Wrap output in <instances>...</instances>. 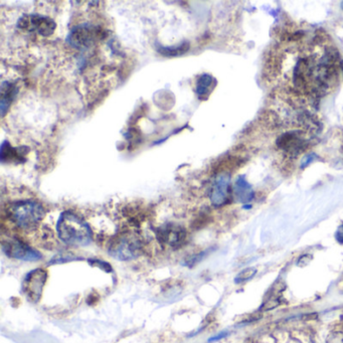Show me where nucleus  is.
Instances as JSON below:
<instances>
[{
    "label": "nucleus",
    "mask_w": 343,
    "mask_h": 343,
    "mask_svg": "<svg viewBox=\"0 0 343 343\" xmlns=\"http://www.w3.org/2000/svg\"><path fill=\"white\" fill-rule=\"evenodd\" d=\"M104 37V29L89 23L79 24L71 29L67 41L78 50H86Z\"/></svg>",
    "instance_id": "nucleus-4"
},
{
    "label": "nucleus",
    "mask_w": 343,
    "mask_h": 343,
    "mask_svg": "<svg viewBox=\"0 0 343 343\" xmlns=\"http://www.w3.org/2000/svg\"><path fill=\"white\" fill-rule=\"evenodd\" d=\"M311 261H312V256L309 255V254H305V255L301 256V257L298 259L296 265H297L298 267H300V268H304V267H306Z\"/></svg>",
    "instance_id": "nucleus-20"
},
{
    "label": "nucleus",
    "mask_w": 343,
    "mask_h": 343,
    "mask_svg": "<svg viewBox=\"0 0 343 343\" xmlns=\"http://www.w3.org/2000/svg\"><path fill=\"white\" fill-rule=\"evenodd\" d=\"M108 253L118 261L136 259L142 254V241L136 233L123 231L112 239L109 244Z\"/></svg>",
    "instance_id": "nucleus-3"
},
{
    "label": "nucleus",
    "mask_w": 343,
    "mask_h": 343,
    "mask_svg": "<svg viewBox=\"0 0 343 343\" xmlns=\"http://www.w3.org/2000/svg\"><path fill=\"white\" fill-rule=\"evenodd\" d=\"M5 214L16 228L24 231H31L44 219L45 210L38 202L24 200L9 204L5 209Z\"/></svg>",
    "instance_id": "nucleus-2"
},
{
    "label": "nucleus",
    "mask_w": 343,
    "mask_h": 343,
    "mask_svg": "<svg viewBox=\"0 0 343 343\" xmlns=\"http://www.w3.org/2000/svg\"><path fill=\"white\" fill-rule=\"evenodd\" d=\"M189 46H190L189 42L187 40H185L179 44L171 45V46L159 45L157 47V52L164 57H170V58L179 57V56H182L188 52Z\"/></svg>",
    "instance_id": "nucleus-15"
},
{
    "label": "nucleus",
    "mask_w": 343,
    "mask_h": 343,
    "mask_svg": "<svg viewBox=\"0 0 343 343\" xmlns=\"http://www.w3.org/2000/svg\"><path fill=\"white\" fill-rule=\"evenodd\" d=\"M328 343H343V334L341 333H335L332 336H330Z\"/></svg>",
    "instance_id": "nucleus-22"
},
{
    "label": "nucleus",
    "mask_w": 343,
    "mask_h": 343,
    "mask_svg": "<svg viewBox=\"0 0 343 343\" xmlns=\"http://www.w3.org/2000/svg\"><path fill=\"white\" fill-rule=\"evenodd\" d=\"M228 335H229V332H227V331H223V332H221L220 334H218V335H216V336H214V337L210 338V339H209V343H213V342L219 341V340H221V339H223V338L227 337Z\"/></svg>",
    "instance_id": "nucleus-24"
},
{
    "label": "nucleus",
    "mask_w": 343,
    "mask_h": 343,
    "mask_svg": "<svg viewBox=\"0 0 343 343\" xmlns=\"http://www.w3.org/2000/svg\"><path fill=\"white\" fill-rule=\"evenodd\" d=\"M59 237L67 244L86 247L93 240V232L89 224L73 211L64 212L57 223Z\"/></svg>",
    "instance_id": "nucleus-1"
},
{
    "label": "nucleus",
    "mask_w": 343,
    "mask_h": 343,
    "mask_svg": "<svg viewBox=\"0 0 343 343\" xmlns=\"http://www.w3.org/2000/svg\"><path fill=\"white\" fill-rule=\"evenodd\" d=\"M47 276V271L40 268L29 272L25 276L22 284V289L26 298L30 302L36 303L41 298L42 290L46 283Z\"/></svg>",
    "instance_id": "nucleus-8"
},
{
    "label": "nucleus",
    "mask_w": 343,
    "mask_h": 343,
    "mask_svg": "<svg viewBox=\"0 0 343 343\" xmlns=\"http://www.w3.org/2000/svg\"><path fill=\"white\" fill-rule=\"evenodd\" d=\"M210 198L213 206L221 208L227 205L230 199V175L228 172H219L215 177Z\"/></svg>",
    "instance_id": "nucleus-9"
},
{
    "label": "nucleus",
    "mask_w": 343,
    "mask_h": 343,
    "mask_svg": "<svg viewBox=\"0 0 343 343\" xmlns=\"http://www.w3.org/2000/svg\"><path fill=\"white\" fill-rule=\"evenodd\" d=\"M233 192L236 200L242 204H248L254 199V190L251 184H249V182L243 176H239L236 179L233 187Z\"/></svg>",
    "instance_id": "nucleus-12"
},
{
    "label": "nucleus",
    "mask_w": 343,
    "mask_h": 343,
    "mask_svg": "<svg viewBox=\"0 0 343 343\" xmlns=\"http://www.w3.org/2000/svg\"><path fill=\"white\" fill-rule=\"evenodd\" d=\"M216 87V80L209 74H204L199 77L195 84V92L201 100H207Z\"/></svg>",
    "instance_id": "nucleus-13"
},
{
    "label": "nucleus",
    "mask_w": 343,
    "mask_h": 343,
    "mask_svg": "<svg viewBox=\"0 0 343 343\" xmlns=\"http://www.w3.org/2000/svg\"><path fill=\"white\" fill-rule=\"evenodd\" d=\"M82 258L80 257H77L71 253H61L57 256H55L51 262L48 263V265H55V264H63V263H68V262H72V261H77V260H80Z\"/></svg>",
    "instance_id": "nucleus-17"
},
{
    "label": "nucleus",
    "mask_w": 343,
    "mask_h": 343,
    "mask_svg": "<svg viewBox=\"0 0 343 343\" xmlns=\"http://www.w3.org/2000/svg\"><path fill=\"white\" fill-rule=\"evenodd\" d=\"M88 263L92 266V267H97L101 269L102 271L106 272V273H111L113 271L111 265L105 261H102L100 259H88Z\"/></svg>",
    "instance_id": "nucleus-18"
},
{
    "label": "nucleus",
    "mask_w": 343,
    "mask_h": 343,
    "mask_svg": "<svg viewBox=\"0 0 343 343\" xmlns=\"http://www.w3.org/2000/svg\"><path fill=\"white\" fill-rule=\"evenodd\" d=\"M257 272H258L257 269L253 268V267L244 269V270H242L241 272H239L236 275V277L234 279V283L235 284H241V283H244V282H248V281H250L251 279H253L256 276Z\"/></svg>",
    "instance_id": "nucleus-16"
},
{
    "label": "nucleus",
    "mask_w": 343,
    "mask_h": 343,
    "mask_svg": "<svg viewBox=\"0 0 343 343\" xmlns=\"http://www.w3.org/2000/svg\"><path fill=\"white\" fill-rule=\"evenodd\" d=\"M17 89L16 86L10 82H3L1 85V100H0V107H1V115L2 117L5 116L6 112L14 98L16 96Z\"/></svg>",
    "instance_id": "nucleus-14"
},
{
    "label": "nucleus",
    "mask_w": 343,
    "mask_h": 343,
    "mask_svg": "<svg viewBox=\"0 0 343 343\" xmlns=\"http://www.w3.org/2000/svg\"><path fill=\"white\" fill-rule=\"evenodd\" d=\"M334 236L337 242H339L340 244H343V224L337 228Z\"/></svg>",
    "instance_id": "nucleus-21"
},
{
    "label": "nucleus",
    "mask_w": 343,
    "mask_h": 343,
    "mask_svg": "<svg viewBox=\"0 0 343 343\" xmlns=\"http://www.w3.org/2000/svg\"><path fill=\"white\" fill-rule=\"evenodd\" d=\"M17 26L20 29L35 32L41 36H51L56 28L57 23L48 16L40 14H24L17 22Z\"/></svg>",
    "instance_id": "nucleus-7"
},
{
    "label": "nucleus",
    "mask_w": 343,
    "mask_h": 343,
    "mask_svg": "<svg viewBox=\"0 0 343 343\" xmlns=\"http://www.w3.org/2000/svg\"><path fill=\"white\" fill-rule=\"evenodd\" d=\"M2 251L8 258L20 261L35 262L42 258L38 251L15 237L2 239Z\"/></svg>",
    "instance_id": "nucleus-6"
},
{
    "label": "nucleus",
    "mask_w": 343,
    "mask_h": 343,
    "mask_svg": "<svg viewBox=\"0 0 343 343\" xmlns=\"http://www.w3.org/2000/svg\"><path fill=\"white\" fill-rule=\"evenodd\" d=\"M155 235L159 243L171 249H179L186 242L187 231L179 225L167 223L155 229Z\"/></svg>",
    "instance_id": "nucleus-5"
},
{
    "label": "nucleus",
    "mask_w": 343,
    "mask_h": 343,
    "mask_svg": "<svg viewBox=\"0 0 343 343\" xmlns=\"http://www.w3.org/2000/svg\"><path fill=\"white\" fill-rule=\"evenodd\" d=\"M277 145L281 149L287 151L289 154L297 155L298 153L303 151L307 145V142L300 134L287 133L280 136V138L277 140Z\"/></svg>",
    "instance_id": "nucleus-10"
},
{
    "label": "nucleus",
    "mask_w": 343,
    "mask_h": 343,
    "mask_svg": "<svg viewBox=\"0 0 343 343\" xmlns=\"http://www.w3.org/2000/svg\"><path fill=\"white\" fill-rule=\"evenodd\" d=\"M207 255V252H202V253H200L199 255H195V256H192V257H190V258H188L187 260H186V262L184 263V265H186V266H188V267H193V266H195V265H197L199 262H201L203 259H204V257Z\"/></svg>",
    "instance_id": "nucleus-19"
},
{
    "label": "nucleus",
    "mask_w": 343,
    "mask_h": 343,
    "mask_svg": "<svg viewBox=\"0 0 343 343\" xmlns=\"http://www.w3.org/2000/svg\"><path fill=\"white\" fill-rule=\"evenodd\" d=\"M315 157H316V155L315 154H310V155H307V156H305L304 158H303V160H302V162H301V167L302 168H304V167H306L307 165H309L314 159H315Z\"/></svg>",
    "instance_id": "nucleus-23"
},
{
    "label": "nucleus",
    "mask_w": 343,
    "mask_h": 343,
    "mask_svg": "<svg viewBox=\"0 0 343 343\" xmlns=\"http://www.w3.org/2000/svg\"><path fill=\"white\" fill-rule=\"evenodd\" d=\"M26 147H17L14 148L8 142L4 141L1 145V150H0V159L2 163L8 164H20L25 161L26 154L28 150Z\"/></svg>",
    "instance_id": "nucleus-11"
}]
</instances>
